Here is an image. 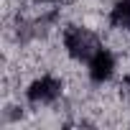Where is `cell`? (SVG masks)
Listing matches in <instances>:
<instances>
[{
    "label": "cell",
    "mask_w": 130,
    "mask_h": 130,
    "mask_svg": "<svg viewBox=\"0 0 130 130\" xmlns=\"http://www.w3.org/2000/svg\"><path fill=\"white\" fill-rule=\"evenodd\" d=\"M64 46H67L69 56H74V59H87V61L100 51L94 33H89L87 28H69L67 33H64Z\"/></svg>",
    "instance_id": "obj_1"
},
{
    "label": "cell",
    "mask_w": 130,
    "mask_h": 130,
    "mask_svg": "<svg viewBox=\"0 0 130 130\" xmlns=\"http://www.w3.org/2000/svg\"><path fill=\"white\" fill-rule=\"evenodd\" d=\"M112 69H115V59H112V54L105 51V48H100V51L89 59V77H92L94 82H105V79H110Z\"/></svg>",
    "instance_id": "obj_3"
},
{
    "label": "cell",
    "mask_w": 130,
    "mask_h": 130,
    "mask_svg": "<svg viewBox=\"0 0 130 130\" xmlns=\"http://www.w3.org/2000/svg\"><path fill=\"white\" fill-rule=\"evenodd\" d=\"M61 94V82L54 79V77H41L31 84L28 89V100L36 102V105H46V102H54L56 97Z\"/></svg>",
    "instance_id": "obj_2"
},
{
    "label": "cell",
    "mask_w": 130,
    "mask_h": 130,
    "mask_svg": "<svg viewBox=\"0 0 130 130\" xmlns=\"http://www.w3.org/2000/svg\"><path fill=\"white\" fill-rule=\"evenodd\" d=\"M127 89H130V77H127Z\"/></svg>",
    "instance_id": "obj_5"
},
{
    "label": "cell",
    "mask_w": 130,
    "mask_h": 130,
    "mask_svg": "<svg viewBox=\"0 0 130 130\" xmlns=\"http://www.w3.org/2000/svg\"><path fill=\"white\" fill-rule=\"evenodd\" d=\"M110 21H112L115 28L130 31V0H120V3L112 8V13H110Z\"/></svg>",
    "instance_id": "obj_4"
}]
</instances>
